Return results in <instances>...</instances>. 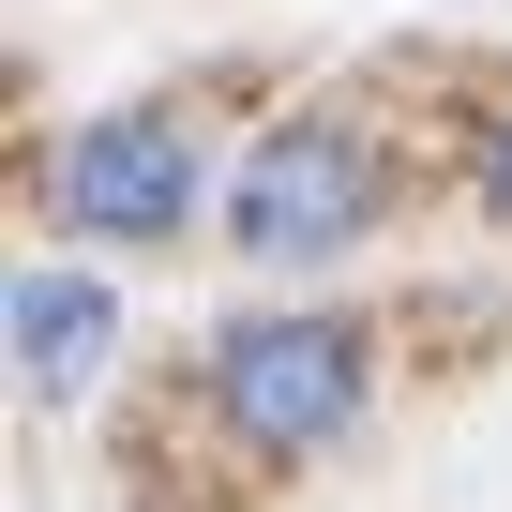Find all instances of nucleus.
Returning <instances> with one entry per match:
<instances>
[{
	"label": "nucleus",
	"instance_id": "f257e3e1",
	"mask_svg": "<svg viewBox=\"0 0 512 512\" xmlns=\"http://www.w3.org/2000/svg\"><path fill=\"white\" fill-rule=\"evenodd\" d=\"M211 407L256 452H332L362 422V332L347 317H241L211 347Z\"/></svg>",
	"mask_w": 512,
	"mask_h": 512
},
{
	"label": "nucleus",
	"instance_id": "f03ea898",
	"mask_svg": "<svg viewBox=\"0 0 512 512\" xmlns=\"http://www.w3.org/2000/svg\"><path fill=\"white\" fill-rule=\"evenodd\" d=\"M362 211H377V151H362L347 121H272V136H256V166H241V196H226V226H241L256 272L347 256Z\"/></svg>",
	"mask_w": 512,
	"mask_h": 512
},
{
	"label": "nucleus",
	"instance_id": "7ed1b4c3",
	"mask_svg": "<svg viewBox=\"0 0 512 512\" xmlns=\"http://www.w3.org/2000/svg\"><path fill=\"white\" fill-rule=\"evenodd\" d=\"M61 211H76L91 241H166V226L196 211V136H181V121H151V106L91 121V136L61 151Z\"/></svg>",
	"mask_w": 512,
	"mask_h": 512
},
{
	"label": "nucleus",
	"instance_id": "20e7f679",
	"mask_svg": "<svg viewBox=\"0 0 512 512\" xmlns=\"http://www.w3.org/2000/svg\"><path fill=\"white\" fill-rule=\"evenodd\" d=\"M91 362H106V287L16 272V377H31V392H91Z\"/></svg>",
	"mask_w": 512,
	"mask_h": 512
},
{
	"label": "nucleus",
	"instance_id": "39448f33",
	"mask_svg": "<svg viewBox=\"0 0 512 512\" xmlns=\"http://www.w3.org/2000/svg\"><path fill=\"white\" fill-rule=\"evenodd\" d=\"M482 196H497V211H512V106H497V121H482Z\"/></svg>",
	"mask_w": 512,
	"mask_h": 512
}]
</instances>
